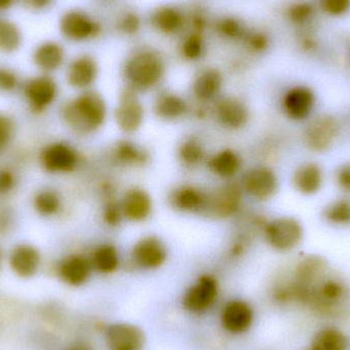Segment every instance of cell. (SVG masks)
<instances>
[{
    "label": "cell",
    "mask_w": 350,
    "mask_h": 350,
    "mask_svg": "<svg viewBox=\"0 0 350 350\" xmlns=\"http://www.w3.org/2000/svg\"><path fill=\"white\" fill-rule=\"evenodd\" d=\"M165 74L166 63L163 55L152 47L135 49L123 64L122 75L126 88L137 94L157 88Z\"/></svg>",
    "instance_id": "cell-1"
},
{
    "label": "cell",
    "mask_w": 350,
    "mask_h": 350,
    "mask_svg": "<svg viewBox=\"0 0 350 350\" xmlns=\"http://www.w3.org/2000/svg\"><path fill=\"white\" fill-rule=\"evenodd\" d=\"M66 124L80 135L96 133L108 116L107 105L100 94L85 90L70 100L62 111Z\"/></svg>",
    "instance_id": "cell-2"
},
{
    "label": "cell",
    "mask_w": 350,
    "mask_h": 350,
    "mask_svg": "<svg viewBox=\"0 0 350 350\" xmlns=\"http://www.w3.org/2000/svg\"><path fill=\"white\" fill-rule=\"evenodd\" d=\"M350 289L345 280L332 275L330 271L310 287L304 288L302 306H308L325 316H336L341 306H347Z\"/></svg>",
    "instance_id": "cell-3"
},
{
    "label": "cell",
    "mask_w": 350,
    "mask_h": 350,
    "mask_svg": "<svg viewBox=\"0 0 350 350\" xmlns=\"http://www.w3.org/2000/svg\"><path fill=\"white\" fill-rule=\"evenodd\" d=\"M342 129V123L335 115L324 113L312 116L304 127L302 144L316 155L328 153L338 143Z\"/></svg>",
    "instance_id": "cell-4"
},
{
    "label": "cell",
    "mask_w": 350,
    "mask_h": 350,
    "mask_svg": "<svg viewBox=\"0 0 350 350\" xmlns=\"http://www.w3.org/2000/svg\"><path fill=\"white\" fill-rule=\"evenodd\" d=\"M263 238L273 250L289 253L302 244L306 236L304 224L294 216H278L267 220L262 228Z\"/></svg>",
    "instance_id": "cell-5"
},
{
    "label": "cell",
    "mask_w": 350,
    "mask_h": 350,
    "mask_svg": "<svg viewBox=\"0 0 350 350\" xmlns=\"http://www.w3.org/2000/svg\"><path fill=\"white\" fill-rule=\"evenodd\" d=\"M59 31L67 40L72 42H88L102 35L103 25L85 10L72 8L61 16Z\"/></svg>",
    "instance_id": "cell-6"
},
{
    "label": "cell",
    "mask_w": 350,
    "mask_h": 350,
    "mask_svg": "<svg viewBox=\"0 0 350 350\" xmlns=\"http://www.w3.org/2000/svg\"><path fill=\"white\" fill-rule=\"evenodd\" d=\"M316 108L317 94L310 86H291L282 96V112L292 122H308L314 116Z\"/></svg>",
    "instance_id": "cell-7"
},
{
    "label": "cell",
    "mask_w": 350,
    "mask_h": 350,
    "mask_svg": "<svg viewBox=\"0 0 350 350\" xmlns=\"http://www.w3.org/2000/svg\"><path fill=\"white\" fill-rule=\"evenodd\" d=\"M242 205V187L234 183H224L208 193L207 205L203 214L216 219H226L238 214Z\"/></svg>",
    "instance_id": "cell-8"
},
{
    "label": "cell",
    "mask_w": 350,
    "mask_h": 350,
    "mask_svg": "<svg viewBox=\"0 0 350 350\" xmlns=\"http://www.w3.org/2000/svg\"><path fill=\"white\" fill-rule=\"evenodd\" d=\"M241 187L251 199L259 202L269 201L279 191V177L269 166H255L244 175Z\"/></svg>",
    "instance_id": "cell-9"
},
{
    "label": "cell",
    "mask_w": 350,
    "mask_h": 350,
    "mask_svg": "<svg viewBox=\"0 0 350 350\" xmlns=\"http://www.w3.org/2000/svg\"><path fill=\"white\" fill-rule=\"evenodd\" d=\"M115 120L119 129L125 133H135L141 129L145 120V108L135 90L126 88L119 94Z\"/></svg>",
    "instance_id": "cell-10"
},
{
    "label": "cell",
    "mask_w": 350,
    "mask_h": 350,
    "mask_svg": "<svg viewBox=\"0 0 350 350\" xmlns=\"http://www.w3.org/2000/svg\"><path fill=\"white\" fill-rule=\"evenodd\" d=\"M150 25L158 34L174 37L187 27V16L180 8L172 3L156 6L149 16Z\"/></svg>",
    "instance_id": "cell-11"
},
{
    "label": "cell",
    "mask_w": 350,
    "mask_h": 350,
    "mask_svg": "<svg viewBox=\"0 0 350 350\" xmlns=\"http://www.w3.org/2000/svg\"><path fill=\"white\" fill-rule=\"evenodd\" d=\"M131 259L141 269H159L167 259V248L158 237H144L133 246Z\"/></svg>",
    "instance_id": "cell-12"
},
{
    "label": "cell",
    "mask_w": 350,
    "mask_h": 350,
    "mask_svg": "<svg viewBox=\"0 0 350 350\" xmlns=\"http://www.w3.org/2000/svg\"><path fill=\"white\" fill-rule=\"evenodd\" d=\"M325 172L317 161L302 162L296 166L291 176L293 189L304 197H312L322 191L325 185Z\"/></svg>",
    "instance_id": "cell-13"
},
{
    "label": "cell",
    "mask_w": 350,
    "mask_h": 350,
    "mask_svg": "<svg viewBox=\"0 0 350 350\" xmlns=\"http://www.w3.org/2000/svg\"><path fill=\"white\" fill-rule=\"evenodd\" d=\"M217 294V280L210 275H201L185 292L183 300V306L189 312H204L213 304Z\"/></svg>",
    "instance_id": "cell-14"
},
{
    "label": "cell",
    "mask_w": 350,
    "mask_h": 350,
    "mask_svg": "<svg viewBox=\"0 0 350 350\" xmlns=\"http://www.w3.org/2000/svg\"><path fill=\"white\" fill-rule=\"evenodd\" d=\"M214 115L216 120L228 131H240L249 121L246 104L236 96H224L215 103Z\"/></svg>",
    "instance_id": "cell-15"
},
{
    "label": "cell",
    "mask_w": 350,
    "mask_h": 350,
    "mask_svg": "<svg viewBox=\"0 0 350 350\" xmlns=\"http://www.w3.org/2000/svg\"><path fill=\"white\" fill-rule=\"evenodd\" d=\"M123 217L131 222H144L153 212L151 196L142 187H131L120 201Z\"/></svg>",
    "instance_id": "cell-16"
},
{
    "label": "cell",
    "mask_w": 350,
    "mask_h": 350,
    "mask_svg": "<svg viewBox=\"0 0 350 350\" xmlns=\"http://www.w3.org/2000/svg\"><path fill=\"white\" fill-rule=\"evenodd\" d=\"M98 64L90 55H80L70 63L67 81L76 90H88L98 79Z\"/></svg>",
    "instance_id": "cell-17"
},
{
    "label": "cell",
    "mask_w": 350,
    "mask_h": 350,
    "mask_svg": "<svg viewBox=\"0 0 350 350\" xmlns=\"http://www.w3.org/2000/svg\"><path fill=\"white\" fill-rule=\"evenodd\" d=\"M207 200L208 193L195 185H179L170 195L172 207L183 213L203 214Z\"/></svg>",
    "instance_id": "cell-18"
},
{
    "label": "cell",
    "mask_w": 350,
    "mask_h": 350,
    "mask_svg": "<svg viewBox=\"0 0 350 350\" xmlns=\"http://www.w3.org/2000/svg\"><path fill=\"white\" fill-rule=\"evenodd\" d=\"M224 82V75L217 68H203L193 78L191 92L196 100L199 102H210L217 98L221 92Z\"/></svg>",
    "instance_id": "cell-19"
},
{
    "label": "cell",
    "mask_w": 350,
    "mask_h": 350,
    "mask_svg": "<svg viewBox=\"0 0 350 350\" xmlns=\"http://www.w3.org/2000/svg\"><path fill=\"white\" fill-rule=\"evenodd\" d=\"M106 340L111 350H141L145 345L141 329L129 324L111 325L106 331Z\"/></svg>",
    "instance_id": "cell-20"
},
{
    "label": "cell",
    "mask_w": 350,
    "mask_h": 350,
    "mask_svg": "<svg viewBox=\"0 0 350 350\" xmlns=\"http://www.w3.org/2000/svg\"><path fill=\"white\" fill-rule=\"evenodd\" d=\"M57 86L49 76L33 78L25 86V96L32 109L42 111L53 104L57 98Z\"/></svg>",
    "instance_id": "cell-21"
},
{
    "label": "cell",
    "mask_w": 350,
    "mask_h": 350,
    "mask_svg": "<svg viewBox=\"0 0 350 350\" xmlns=\"http://www.w3.org/2000/svg\"><path fill=\"white\" fill-rule=\"evenodd\" d=\"M43 166L49 172H70L78 164L75 150L66 144L57 143L49 146L41 156Z\"/></svg>",
    "instance_id": "cell-22"
},
{
    "label": "cell",
    "mask_w": 350,
    "mask_h": 350,
    "mask_svg": "<svg viewBox=\"0 0 350 350\" xmlns=\"http://www.w3.org/2000/svg\"><path fill=\"white\" fill-rule=\"evenodd\" d=\"M253 321V312L249 304L241 300L230 301L221 314L222 327L234 334L245 332L250 328Z\"/></svg>",
    "instance_id": "cell-23"
},
{
    "label": "cell",
    "mask_w": 350,
    "mask_h": 350,
    "mask_svg": "<svg viewBox=\"0 0 350 350\" xmlns=\"http://www.w3.org/2000/svg\"><path fill=\"white\" fill-rule=\"evenodd\" d=\"M10 265L18 277L30 278L35 275L40 265V254L31 245H18L10 253Z\"/></svg>",
    "instance_id": "cell-24"
},
{
    "label": "cell",
    "mask_w": 350,
    "mask_h": 350,
    "mask_svg": "<svg viewBox=\"0 0 350 350\" xmlns=\"http://www.w3.org/2000/svg\"><path fill=\"white\" fill-rule=\"evenodd\" d=\"M189 107L183 96L170 90H164L154 100V112L164 121H175L187 114Z\"/></svg>",
    "instance_id": "cell-25"
},
{
    "label": "cell",
    "mask_w": 350,
    "mask_h": 350,
    "mask_svg": "<svg viewBox=\"0 0 350 350\" xmlns=\"http://www.w3.org/2000/svg\"><path fill=\"white\" fill-rule=\"evenodd\" d=\"M92 269L90 259L82 255H70L59 265V273L68 285L80 286L88 281Z\"/></svg>",
    "instance_id": "cell-26"
},
{
    "label": "cell",
    "mask_w": 350,
    "mask_h": 350,
    "mask_svg": "<svg viewBox=\"0 0 350 350\" xmlns=\"http://www.w3.org/2000/svg\"><path fill=\"white\" fill-rule=\"evenodd\" d=\"M112 159L122 167H143L149 162L150 154L133 142L121 141L113 148Z\"/></svg>",
    "instance_id": "cell-27"
},
{
    "label": "cell",
    "mask_w": 350,
    "mask_h": 350,
    "mask_svg": "<svg viewBox=\"0 0 350 350\" xmlns=\"http://www.w3.org/2000/svg\"><path fill=\"white\" fill-rule=\"evenodd\" d=\"M214 32L222 40L232 43L242 42L250 27L240 16L234 14H224L218 16L213 24Z\"/></svg>",
    "instance_id": "cell-28"
},
{
    "label": "cell",
    "mask_w": 350,
    "mask_h": 350,
    "mask_svg": "<svg viewBox=\"0 0 350 350\" xmlns=\"http://www.w3.org/2000/svg\"><path fill=\"white\" fill-rule=\"evenodd\" d=\"M242 160L234 150L224 149L214 154L209 161L208 168L215 176L222 179H230L240 172Z\"/></svg>",
    "instance_id": "cell-29"
},
{
    "label": "cell",
    "mask_w": 350,
    "mask_h": 350,
    "mask_svg": "<svg viewBox=\"0 0 350 350\" xmlns=\"http://www.w3.org/2000/svg\"><path fill=\"white\" fill-rule=\"evenodd\" d=\"M33 61L42 71H55L65 61V49L59 43L46 41L37 47L33 55Z\"/></svg>",
    "instance_id": "cell-30"
},
{
    "label": "cell",
    "mask_w": 350,
    "mask_h": 350,
    "mask_svg": "<svg viewBox=\"0 0 350 350\" xmlns=\"http://www.w3.org/2000/svg\"><path fill=\"white\" fill-rule=\"evenodd\" d=\"M321 217L332 228H350V197L345 196L328 202L321 211Z\"/></svg>",
    "instance_id": "cell-31"
},
{
    "label": "cell",
    "mask_w": 350,
    "mask_h": 350,
    "mask_svg": "<svg viewBox=\"0 0 350 350\" xmlns=\"http://www.w3.org/2000/svg\"><path fill=\"white\" fill-rule=\"evenodd\" d=\"M207 41L205 34L189 30L183 34L179 42L178 53L181 59L189 63L199 62L205 57Z\"/></svg>",
    "instance_id": "cell-32"
},
{
    "label": "cell",
    "mask_w": 350,
    "mask_h": 350,
    "mask_svg": "<svg viewBox=\"0 0 350 350\" xmlns=\"http://www.w3.org/2000/svg\"><path fill=\"white\" fill-rule=\"evenodd\" d=\"M92 267L100 273H112L120 265V255L112 244H102L94 249L90 259Z\"/></svg>",
    "instance_id": "cell-33"
},
{
    "label": "cell",
    "mask_w": 350,
    "mask_h": 350,
    "mask_svg": "<svg viewBox=\"0 0 350 350\" xmlns=\"http://www.w3.org/2000/svg\"><path fill=\"white\" fill-rule=\"evenodd\" d=\"M312 347L317 350H349V337L335 327H326L314 335Z\"/></svg>",
    "instance_id": "cell-34"
},
{
    "label": "cell",
    "mask_w": 350,
    "mask_h": 350,
    "mask_svg": "<svg viewBox=\"0 0 350 350\" xmlns=\"http://www.w3.org/2000/svg\"><path fill=\"white\" fill-rule=\"evenodd\" d=\"M177 154L181 164L189 168L197 167L205 158L203 145L196 137L185 139L179 146Z\"/></svg>",
    "instance_id": "cell-35"
},
{
    "label": "cell",
    "mask_w": 350,
    "mask_h": 350,
    "mask_svg": "<svg viewBox=\"0 0 350 350\" xmlns=\"http://www.w3.org/2000/svg\"><path fill=\"white\" fill-rule=\"evenodd\" d=\"M314 16V8L306 0H295L286 8L285 16L290 24L304 28L312 21Z\"/></svg>",
    "instance_id": "cell-36"
},
{
    "label": "cell",
    "mask_w": 350,
    "mask_h": 350,
    "mask_svg": "<svg viewBox=\"0 0 350 350\" xmlns=\"http://www.w3.org/2000/svg\"><path fill=\"white\" fill-rule=\"evenodd\" d=\"M241 45L250 55H262L271 49V38L267 31L259 28H249Z\"/></svg>",
    "instance_id": "cell-37"
},
{
    "label": "cell",
    "mask_w": 350,
    "mask_h": 350,
    "mask_svg": "<svg viewBox=\"0 0 350 350\" xmlns=\"http://www.w3.org/2000/svg\"><path fill=\"white\" fill-rule=\"evenodd\" d=\"M22 33L14 23L0 18V51L12 53L20 47Z\"/></svg>",
    "instance_id": "cell-38"
},
{
    "label": "cell",
    "mask_w": 350,
    "mask_h": 350,
    "mask_svg": "<svg viewBox=\"0 0 350 350\" xmlns=\"http://www.w3.org/2000/svg\"><path fill=\"white\" fill-rule=\"evenodd\" d=\"M117 32L126 37H135L143 29V18L135 10H126L117 16Z\"/></svg>",
    "instance_id": "cell-39"
},
{
    "label": "cell",
    "mask_w": 350,
    "mask_h": 350,
    "mask_svg": "<svg viewBox=\"0 0 350 350\" xmlns=\"http://www.w3.org/2000/svg\"><path fill=\"white\" fill-rule=\"evenodd\" d=\"M61 198L55 191H41L34 198V207L42 216H53L61 209Z\"/></svg>",
    "instance_id": "cell-40"
},
{
    "label": "cell",
    "mask_w": 350,
    "mask_h": 350,
    "mask_svg": "<svg viewBox=\"0 0 350 350\" xmlns=\"http://www.w3.org/2000/svg\"><path fill=\"white\" fill-rule=\"evenodd\" d=\"M103 221L109 228H117L122 221L123 213L120 202L113 197H109L103 208Z\"/></svg>",
    "instance_id": "cell-41"
},
{
    "label": "cell",
    "mask_w": 350,
    "mask_h": 350,
    "mask_svg": "<svg viewBox=\"0 0 350 350\" xmlns=\"http://www.w3.org/2000/svg\"><path fill=\"white\" fill-rule=\"evenodd\" d=\"M187 16V27L189 30L206 34L210 27L209 16L202 6H196Z\"/></svg>",
    "instance_id": "cell-42"
},
{
    "label": "cell",
    "mask_w": 350,
    "mask_h": 350,
    "mask_svg": "<svg viewBox=\"0 0 350 350\" xmlns=\"http://www.w3.org/2000/svg\"><path fill=\"white\" fill-rule=\"evenodd\" d=\"M323 12L333 18L345 16L350 10V0H320Z\"/></svg>",
    "instance_id": "cell-43"
},
{
    "label": "cell",
    "mask_w": 350,
    "mask_h": 350,
    "mask_svg": "<svg viewBox=\"0 0 350 350\" xmlns=\"http://www.w3.org/2000/svg\"><path fill=\"white\" fill-rule=\"evenodd\" d=\"M334 180L337 187L347 197H350V160L342 162L334 172Z\"/></svg>",
    "instance_id": "cell-44"
},
{
    "label": "cell",
    "mask_w": 350,
    "mask_h": 350,
    "mask_svg": "<svg viewBox=\"0 0 350 350\" xmlns=\"http://www.w3.org/2000/svg\"><path fill=\"white\" fill-rule=\"evenodd\" d=\"M14 125L8 117L0 114V153L5 150L12 139Z\"/></svg>",
    "instance_id": "cell-45"
},
{
    "label": "cell",
    "mask_w": 350,
    "mask_h": 350,
    "mask_svg": "<svg viewBox=\"0 0 350 350\" xmlns=\"http://www.w3.org/2000/svg\"><path fill=\"white\" fill-rule=\"evenodd\" d=\"M18 85V77L14 72L0 68V90L12 92Z\"/></svg>",
    "instance_id": "cell-46"
},
{
    "label": "cell",
    "mask_w": 350,
    "mask_h": 350,
    "mask_svg": "<svg viewBox=\"0 0 350 350\" xmlns=\"http://www.w3.org/2000/svg\"><path fill=\"white\" fill-rule=\"evenodd\" d=\"M298 43H299V49L304 53H310V55L316 53L319 49V42L317 41L316 37L310 34V33L301 34V36L298 39Z\"/></svg>",
    "instance_id": "cell-47"
},
{
    "label": "cell",
    "mask_w": 350,
    "mask_h": 350,
    "mask_svg": "<svg viewBox=\"0 0 350 350\" xmlns=\"http://www.w3.org/2000/svg\"><path fill=\"white\" fill-rule=\"evenodd\" d=\"M14 185V177L8 170H0V195L12 191Z\"/></svg>",
    "instance_id": "cell-48"
},
{
    "label": "cell",
    "mask_w": 350,
    "mask_h": 350,
    "mask_svg": "<svg viewBox=\"0 0 350 350\" xmlns=\"http://www.w3.org/2000/svg\"><path fill=\"white\" fill-rule=\"evenodd\" d=\"M246 238H239L232 243V247H230V255L234 257L242 256L244 254L245 251L247 250V243Z\"/></svg>",
    "instance_id": "cell-49"
},
{
    "label": "cell",
    "mask_w": 350,
    "mask_h": 350,
    "mask_svg": "<svg viewBox=\"0 0 350 350\" xmlns=\"http://www.w3.org/2000/svg\"><path fill=\"white\" fill-rule=\"evenodd\" d=\"M53 0H24L25 4L32 10H40L49 8Z\"/></svg>",
    "instance_id": "cell-50"
},
{
    "label": "cell",
    "mask_w": 350,
    "mask_h": 350,
    "mask_svg": "<svg viewBox=\"0 0 350 350\" xmlns=\"http://www.w3.org/2000/svg\"><path fill=\"white\" fill-rule=\"evenodd\" d=\"M14 1L16 0H0V12L10 8L14 3Z\"/></svg>",
    "instance_id": "cell-51"
},
{
    "label": "cell",
    "mask_w": 350,
    "mask_h": 350,
    "mask_svg": "<svg viewBox=\"0 0 350 350\" xmlns=\"http://www.w3.org/2000/svg\"><path fill=\"white\" fill-rule=\"evenodd\" d=\"M0 263H1V252H0Z\"/></svg>",
    "instance_id": "cell-52"
},
{
    "label": "cell",
    "mask_w": 350,
    "mask_h": 350,
    "mask_svg": "<svg viewBox=\"0 0 350 350\" xmlns=\"http://www.w3.org/2000/svg\"><path fill=\"white\" fill-rule=\"evenodd\" d=\"M308 350H317V349H314V347H310V349H308Z\"/></svg>",
    "instance_id": "cell-53"
},
{
    "label": "cell",
    "mask_w": 350,
    "mask_h": 350,
    "mask_svg": "<svg viewBox=\"0 0 350 350\" xmlns=\"http://www.w3.org/2000/svg\"><path fill=\"white\" fill-rule=\"evenodd\" d=\"M73 350H83V349H73Z\"/></svg>",
    "instance_id": "cell-54"
}]
</instances>
